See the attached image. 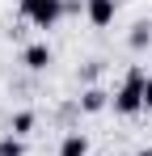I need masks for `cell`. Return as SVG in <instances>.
<instances>
[{
  "label": "cell",
  "mask_w": 152,
  "mask_h": 156,
  "mask_svg": "<svg viewBox=\"0 0 152 156\" xmlns=\"http://www.w3.org/2000/svg\"><path fill=\"white\" fill-rule=\"evenodd\" d=\"M144 80H148V76H144L139 68H131V72H127L123 89L110 97L114 114H127V118H131V114H139V110H144Z\"/></svg>",
  "instance_id": "cell-1"
},
{
  "label": "cell",
  "mask_w": 152,
  "mask_h": 156,
  "mask_svg": "<svg viewBox=\"0 0 152 156\" xmlns=\"http://www.w3.org/2000/svg\"><path fill=\"white\" fill-rule=\"evenodd\" d=\"M106 105H110V93H101L97 84H89V89L80 93V110H85V114H97V110H106Z\"/></svg>",
  "instance_id": "cell-5"
},
{
  "label": "cell",
  "mask_w": 152,
  "mask_h": 156,
  "mask_svg": "<svg viewBox=\"0 0 152 156\" xmlns=\"http://www.w3.org/2000/svg\"><path fill=\"white\" fill-rule=\"evenodd\" d=\"M30 131H34V114H30V110H17V114L9 118V135H17V139H25Z\"/></svg>",
  "instance_id": "cell-7"
},
{
  "label": "cell",
  "mask_w": 152,
  "mask_h": 156,
  "mask_svg": "<svg viewBox=\"0 0 152 156\" xmlns=\"http://www.w3.org/2000/svg\"><path fill=\"white\" fill-rule=\"evenodd\" d=\"M0 156H25V144L17 135H4V139H0Z\"/></svg>",
  "instance_id": "cell-9"
},
{
  "label": "cell",
  "mask_w": 152,
  "mask_h": 156,
  "mask_svg": "<svg viewBox=\"0 0 152 156\" xmlns=\"http://www.w3.org/2000/svg\"><path fill=\"white\" fill-rule=\"evenodd\" d=\"M114 9H118L114 0H85V13H89L93 26H110L114 21Z\"/></svg>",
  "instance_id": "cell-3"
},
{
  "label": "cell",
  "mask_w": 152,
  "mask_h": 156,
  "mask_svg": "<svg viewBox=\"0 0 152 156\" xmlns=\"http://www.w3.org/2000/svg\"><path fill=\"white\" fill-rule=\"evenodd\" d=\"M59 156H89V139L80 131H68L63 144H59Z\"/></svg>",
  "instance_id": "cell-6"
},
{
  "label": "cell",
  "mask_w": 152,
  "mask_h": 156,
  "mask_svg": "<svg viewBox=\"0 0 152 156\" xmlns=\"http://www.w3.org/2000/svg\"><path fill=\"white\" fill-rule=\"evenodd\" d=\"M131 51H144V47H152V21H139V26L131 30Z\"/></svg>",
  "instance_id": "cell-8"
},
{
  "label": "cell",
  "mask_w": 152,
  "mask_h": 156,
  "mask_svg": "<svg viewBox=\"0 0 152 156\" xmlns=\"http://www.w3.org/2000/svg\"><path fill=\"white\" fill-rule=\"evenodd\" d=\"M144 110H152V76L144 80Z\"/></svg>",
  "instance_id": "cell-10"
},
{
  "label": "cell",
  "mask_w": 152,
  "mask_h": 156,
  "mask_svg": "<svg viewBox=\"0 0 152 156\" xmlns=\"http://www.w3.org/2000/svg\"><path fill=\"white\" fill-rule=\"evenodd\" d=\"M17 4H21V17L34 21L38 30H51L63 17V0H17Z\"/></svg>",
  "instance_id": "cell-2"
},
{
  "label": "cell",
  "mask_w": 152,
  "mask_h": 156,
  "mask_svg": "<svg viewBox=\"0 0 152 156\" xmlns=\"http://www.w3.org/2000/svg\"><path fill=\"white\" fill-rule=\"evenodd\" d=\"M135 156H152V148H139V152H135Z\"/></svg>",
  "instance_id": "cell-11"
},
{
  "label": "cell",
  "mask_w": 152,
  "mask_h": 156,
  "mask_svg": "<svg viewBox=\"0 0 152 156\" xmlns=\"http://www.w3.org/2000/svg\"><path fill=\"white\" fill-rule=\"evenodd\" d=\"M21 63L30 68V72H42V68L51 63V47H47V42H30L25 55H21Z\"/></svg>",
  "instance_id": "cell-4"
}]
</instances>
